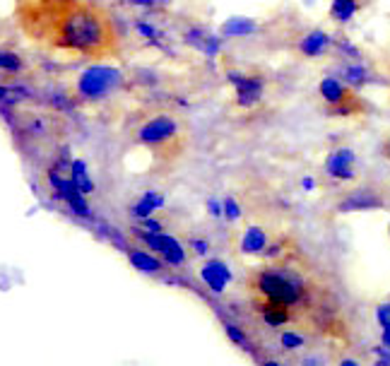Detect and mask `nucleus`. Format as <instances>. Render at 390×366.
<instances>
[{"mask_svg": "<svg viewBox=\"0 0 390 366\" xmlns=\"http://www.w3.org/2000/svg\"><path fill=\"white\" fill-rule=\"evenodd\" d=\"M15 22L41 51L68 58H118L121 31L99 0H15Z\"/></svg>", "mask_w": 390, "mask_h": 366, "instance_id": "1", "label": "nucleus"}, {"mask_svg": "<svg viewBox=\"0 0 390 366\" xmlns=\"http://www.w3.org/2000/svg\"><path fill=\"white\" fill-rule=\"evenodd\" d=\"M248 292L253 304H278L294 313V323H299L301 313L308 315L318 296V287L306 277V270L297 268L292 261L275 258L265 268H255L248 275Z\"/></svg>", "mask_w": 390, "mask_h": 366, "instance_id": "2", "label": "nucleus"}, {"mask_svg": "<svg viewBox=\"0 0 390 366\" xmlns=\"http://www.w3.org/2000/svg\"><path fill=\"white\" fill-rule=\"evenodd\" d=\"M137 142L154 157V162L169 167V164L179 162L184 157L188 137L172 113H157V116L140 125Z\"/></svg>", "mask_w": 390, "mask_h": 366, "instance_id": "3", "label": "nucleus"}, {"mask_svg": "<svg viewBox=\"0 0 390 366\" xmlns=\"http://www.w3.org/2000/svg\"><path fill=\"white\" fill-rule=\"evenodd\" d=\"M318 90L325 106H328V111L335 113V116H359V113L367 111V104H364V99L354 92V87L344 85L342 80L323 78Z\"/></svg>", "mask_w": 390, "mask_h": 366, "instance_id": "4", "label": "nucleus"}, {"mask_svg": "<svg viewBox=\"0 0 390 366\" xmlns=\"http://www.w3.org/2000/svg\"><path fill=\"white\" fill-rule=\"evenodd\" d=\"M118 85H121V73H118L116 68L94 66V68H87V70L80 75L78 92L83 99H102L116 90Z\"/></svg>", "mask_w": 390, "mask_h": 366, "instance_id": "5", "label": "nucleus"}, {"mask_svg": "<svg viewBox=\"0 0 390 366\" xmlns=\"http://www.w3.org/2000/svg\"><path fill=\"white\" fill-rule=\"evenodd\" d=\"M137 236H140L152 251H157L159 258H164V263H169V265H184L186 263L184 246L176 241V239L167 236L164 231H149V234H140V231H137Z\"/></svg>", "mask_w": 390, "mask_h": 366, "instance_id": "6", "label": "nucleus"}, {"mask_svg": "<svg viewBox=\"0 0 390 366\" xmlns=\"http://www.w3.org/2000/svg\"><path fill=\"white\" fill-rule=\"evenodd\" d=\"M229 80L236 85V104L248 109L260 102L263 94V78L258 75H229Z\"/></svg>", "mask_w": 390, "mask_h": 366, "instance_id": "7", "label": "nucleus"}, {"mask_svg": "<svg viewBox=\"0 0 390 366\" xmlns=\"http://www.w3.org/2000/svg\"><path fill=\"white\" fill-rule=\"evenodd\" d=\"M325 172L337 181L354 179V152L352 150H332L325 160Z\"/></svg>", "mask_w": 390, "mask_h": 366, "instance_id": "8", "label": "nucleus"}, {"mask_svg": "<svg viewBox=\"0 0 390 366\" xmlns=\"http://www.w3.org/2000/svg\"><path fill=\"white\" fill-rule=\"evenodd\" d=\"M200 277H203V282L212 289V292L222 294L224 289H226V285H229L231 273H229V268H226L222 261H210V263L203 265V270H200Z\"/></svg>", "mask_w": 390, "mask_h": 366, "instance_id": "9", "label": "nucleus"}, {"mask_svg": "<svg viewBox=\"0 0 390 366\" xmlns=\"http://www.w3.org/2000/svg\"><path fill=\"white\" fill-rule=\"evenodd\" d=\"M386 200L374 191H354L349 193L347 200L339 203V212H354V210H374V207H383Z\"/></svg>", "mask_w": 390, "mask_h": 366, "instance_id": "10", "label": "nucleus"}, {"mask_svg": "<svg viewBox=\"0 0 390 366\" xmlns=\"http://www.w3.org/2000/svg\"><path fill=\"white\" fill-rule=\"evenodd\" d=\"M330 41L332 39H330L328 31L313 29V31H308L304 39L299 41V53H304L306 58H318V56H323L325 51H328Z\"/></svg>", "mask_w": 390, "mask_h": 366, "instance_id": "11", "label": "nucleus"}, {"mask_svg": "<svg viewBox=\"0 0 390 366\" xmlns=\"http://www.w3.org/2000/svg\"><path fill=\"white\" fill-rule=\"evenodd\" d=\"M268 249V234L260 229V226H251L246 229V234L241 239V251L248 256H260L265 253Z\"/></svg>", "mask_w": 390, "mask_h": 366, "instance_id": "12", "label": "nucleus"}, {"mask_svg": "<svg viewBox=\"0 0 390 366\" xmlns=\"http://www.w3.org/2000/svg\"><path fill=\"white\" fill-rule=\"evenodd\" d=\"M130 256V263L135 265L140 273H147V275H157L162 270V261L154 256H149L147 251H140V249H130L128 251Z\"/></svg>", "mask_w": 390, "mask_h": 366, "instance_id": "13", "label": "nucleus"}, {"mask_svg": "<svg viewBox=\"0 0 390 366\" xmlns=\"http://www.w3.org/2000/svg\"><path fill=\"white\" fill-rule=\"evenodd\" d=\"M359 0H332V8H330V15L335 22H349L354 17V12L359 10Z\"/></svg>", "mask_w": 390, "mask_h": 366, "instance_id": "14", "label": "nucleus"}, {"mask_svg": "<svg viewBox=\"0 0 390 366\" xmlns=\"http://www.w3.org/2000/svg\"><path fill=\"white\" fill-rule=\"evenodd\" d=\"M255 31V22L251 20H238V17H234V20H229L222 27V34L224 36H246V34H253Z\"/></svg>", "mask_w": 390, "mask_h": 366, "instance_id": "15", "label": "nucleus"}, {"mask_svg": "<svg viewBox=\"0 0 390 366\" xmlns=\"http://www.w3.org/2000/svg\"><path fill=\"white\" fill-rule=\"evenodd\" d=\"M164 205V198H162V195H157V193H144L142 195V200L140 203L135 205V214L137 217H149V214H152L157 207H162Z\"/></svg>", "mask_w": 390, "mask_h": 366, "instance_id": "16", "label": "nucleus"}, {"mask_svg": "<svg viewBox=\"0 0 390 366\" xmlns=\"http://www.w3.org/2000/svg\"><path fill=\"white\" fill-rule=\"evenodd\" d=\"M344 80H347V85L349 87H364L369 82V73L364 70L362 66H349V68H344Z\"/></svg>", "mask_w": 390, "mask_h": 366, "instance_id": "17", "label": "nucleus"}, {"mask_svg": "<svg viewBox=\"0 0 390 366\" xmlns=\"http://www.w3.org/2000/svg\"><path fill=\"white\" fill-rule=\"evenodd\" d=\"M224 330H226V335H229V340L234 345H238V347H248V340H246V335H243V330L238 325H234V323H226L224 325Z\"/></svg>", "mask_w": 390, "mask_h": 366, "instance_id": "18", "label": "nucleus"}, {"mask_svg": "<svg viewBox=\"0 0 390 366\" xmlns=\"http://www.w3.org/2000/svg\"><path fill=\"white\" fill-rule=\"evenodd\" d=\"M280 343H282L285 350H297V347L304 345V338H301L299 333H282Z\"/></svg>", "mask_w": 390, "mask_h": 366, "instance_id": "19", "label": "nucleus"}, {"mask_svg": "<svg viewBox=\"0 0 390 366\" xmlns=\"http://www.w3.org/2000/svg\"><path fill=\"white\" fill-rule=\"evenodd\" d=\"M224 217L229 219V222H234V219L241 217V210H238V205H236L234 198H226L224 200Z\"/></svg>", "mask_w": 390, "mask_h": 366, "instance_id": "20", "label": "nucleus"}, {"mask_svg": "<svg viewBox=\"0 0 390 366\" xmlns=\"http://www.w3.org/2000/svg\"><path fill=\"white\" fill-rule=\"evenodd\" d=\"M376 318H379L381 325H390V304H383L376 308Z\"/></svg>", "mask_w": 390, "mask_h": 366, "instance_id": "21", "label": "nucleus"}, {"mask_svg": "<svg viewBox=\"0 0 390 366\" xmlns=\"http://www.w3.org/2000/svg\"><path fill=\"white\" fill-rule=\"evenodd\" d=\"M207 210H210L212 217H224V205L217 203V200H207Z\"/></svg>", "mask_w": 390, "mask_h": 366, "instance_id": "22", "label": "nucleus"}, {"mask_svg": "<svg viewBox=\"0 0 390 366\" xmlns=\"http://www.w3.org/2000/svg\"><path fill=\"white\" fill-rule=\"evenodd\" d=\"M193 249H195V253H198V256H205L207 249H210V244H207L205 239H203V241H200V239H193Z\"/></svg>", "mask_w": 390, "mask_h": 366, "instance_id": "23", "label": "nucleus"}, {"mask_svg": "<svg viewBox=\"0 0 390 366\" xmlns=\"http://www.w3.org/2000/svg\"><path fill=\"white\" fill-rule=\"evenodd\" d=\"M383 345L390 347V325H383Z\"/></svg>", "mask_w": 390, "mask_h": 366, "instance_id": "24", "label": "nucleus"}, {"mask_svg": "<svg viewBox=\"0 0 390 366\" xmlns=\"http://www.w3.org/2000/svg\"><path fill=\"white\" fill-rule=\"evenodd\" d=\"M383 152H386V157H388V160H390V137H388V140H386V145H383Z\"/></svg>", "mask_w": 390, "mask_h": 366, "instance_id": "25", "label": "nucleus"}, {"mask_svg": "<svg viewBox=\"0 0 390 366\" xmlns=\"http://www.w3.org/2000/svg\"><path fill=\"white\" fill-rule=\"evenodd\" d=\"M304 188H306V191H311V188H313V179H304Z\"/></svg>", "mask_w": 390, "mask_h": 366, "instance_id": "26", "label": "nucleus"}]
</instances>
